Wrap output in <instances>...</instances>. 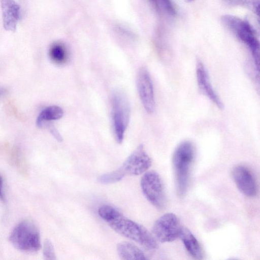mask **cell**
<instances>
[{
    "mask_svg": "<svg viewBox=\"0 0 260 260\" xmlns=\"http://www.w3.org/2000/svg\"><path fill=\"white\" fill-rule=\"evenodd\" d=\"M117 251L120 258L124 260H145L147 257L144 253L136 245L121 242L117 245Z\"/></svg>",
    "mask_w": 260,
    "mask_h": 260,
    "instance_id": "4fadbf2b",
    "label": "cell"
},
{
    "mask_svg": "<svg viewBox=\"0 0 260 260\" xmlns=\"http://www.w3.org/2000/svg\"><path fill=\"white\" fill-rule=\"evenodd\" d=\"M185 1L187 3H189V2L193 1L194 0H185Z\"/></svg>",
    "mask_w": 260,
    "mask_h": 260,
    "instance_id": "d4e9b609",
    "label": "cell"
},
{
    "mask_svg": "<svg viewBox=\"0 0 260 260\" xmlns=\"http://www.w3.org/2000/svg\"><path fill=\"white\" fill-rule=\"evenodd\" d=\"M151 159L142 144L139 145L120 167L125 175H139L151 166Z\"/></svg>",
    "mask_w": 260,
    "mask_h": 260,
    "instance_id": "52a82bcc",
    "label": "cell"
},
{
    "mask_svg": "<svg viewBox=\"0 0 260 260\" xmlns=\"http://www.w3.org/2000/svg\"><path fill=\"white\" fill-rule=\"evenodd\" d=\"M130 117V105L126 95L119 90L112 96V121L117 142L122 143Z\"/></svg>",
    "mask_w": 260,
    "mask_h": 260,
    "instance_id": "277c9868",
    "label": "cell"
},
{
    "mask_svg": "<svg viewBox=\"0 0 260 260\" xmlns=\"http://www.w3.org/2000/svg\"><path fill=\"white\" fill-rule=\"evenodd\" d=\"M125 176L120 168L111 172L103 174L99 178V181L103 184H109L119 181Z\"/></svg>",
    "mask_w": 260,
    "mask_h": 260,
    "instance_id": "e0dca14e",
    "label": "cell"
},
{
    "mask_svg": "<svg viewBox=\"0 0 260 260\" xmlns=\"http://www.w3.org/2000/svg\"><path fill=\"white\" fill-rule=\"evenodd\" d=\"M141 187L146 199L157 208L162 206L164 192L162 182L159 174L154 171L146 172L141 180Z\"/></svg>",
    "mask_w": 260,
    "mask_h": 260,
    "instance_id": "8992f818",
    "label": "cell"
},
{
    "mask_svg": "<svg viewBox=\"0 0 260 260\" xmlns=\"http://www.w3.org/2000/svg\"><path fill=\"white\" fill-rule=\"evenodd\" d=\"M195 156V147L192 142L185 140L176 147L173 155V166L177 190L183 196L187 190L191 167Z\"/></svg>",
    "mask_w": 260,
    "mask_h": 260,
    "instance_id": "7a4b0ae2",
    "label": "cell"
},
{
    "mask_svg": "<svg viewBox=\"0 0 260 260\" xmlns=\"http://www.w3.org/2000/svg\"><path fill=\"white\" fill-rule=\"evenodd\" d=\"M137 86L144 109L148 113L152 114L155 108L153 85L149 73L145 68H141L139 71Z\"/></svg>",
    "mask_w": 260,
    "mask_h": 260,
    "instance_id": "ba28073f",
    "label": "cell"
},
{
    "mask_svg": "<svg viewBox=\"0 0 260 260\" xmlns=\"http://www.w3.org/2000/svg\"><path fill=\"white\" fill-rule=\"evenodd\" d=\"M106 222L119 234L138 243L147 249L154 250L158 247L156 240L145 227L126 218L117 210Z\"/></svg>",
    "mask_w": 260,
    "mask_h": 260,
    "instance_id": "6da1fadb",
    "label": "cell"
},
{
    "mask_svg": "<svg viewBox=\"0 0 260 260\" xmlns=\"http://www.w3.org/2000/svg\"><path fill=\"white\" fill-rule=\"evenodd\" d=\"M9 240L17 249L25 252L34 253L38 251L41 247L39 231L31 221H21L12 230Z\"/></svg>",
    "mask_w": 260,
    "mask_h": 260,
    "instance_id": "3957f363",
    "label": "cell"
},
{
    "mask_svg": "<svg viewBox=\"0 0 260 260\" xmlns=\"http://www.w3.org/2000/svg\"><path fill=\"white\" fill-rule=\"evenodd\" d=\"M196 70L197 84L201 92L219 109H223V103L212 86L208 72L204 63L199 59L197 61Z\"/></svg>",
    "mask_w": 260,
    "mask_h": 260,
    "instance_id": "30bf717a",
    "label": "cell"
},
{
    "mask_svg": "<svg viewBox=\"0 0 260 260\" xmlns=\"http://www.w3.org/2000/svg\"><path fill=\"white\" fill-rule=\"evenodd\" d=\"M224 2L232 6L246 7L259 15V0H223Z\"/></svg>",
    "mask_w": 260,
    "mask_h": 260,
    "instance_id": "2e32d148",
    "label": "cell"
},
{
    "mask_svg": "<svg viewBox=\"0 0 260 260\" xmlns=\"http://www.w3.org/2000/svg\"><path fill=\"white\" fill-rule=\"evenodd\" d=\"M232 176L239 190L248 197L256 196L257 188L255 178L246 167L238 165L234 168Z\"/></svg>",
    "mask_w": 260,
    "mask_h": 260,
    "instance_id": "9c48e42d",
    "label": "cell"
},
{
    "mask_svg": "<svg viewBox=\"0 0 260 260\" xmlns=\"http://www.w3.org/2000/svg\"><path fill=\"white\" fill-rule=\"evenodd\" d=\"M7 90L4 88H0V97L5 94Z\"/></svg>",
    "mask_w": 260,
    "mask_h": 260,
    "instance_id": "cb8c5ba5",
    "label": "cell"
},
{
    "mask_svg": "<svg viewBox=\"0 0 260 260\" xmlns=\"http://www.w3.org/2000/svg\"><path fill=\"white\" fill-rule=\"evenodd\" d=\"M49 56L55 63L62 64L68 59V53L65 47L60 43H54L49 49Z\"/></svg>",
    "mask_w": 260,
    "mask_h": 260,
    "instance_id": "9a60e30c",
    "label": "cell"
},
{
    "mask_svg": "<svg viewBox=\"0 0 260 260\" xmlns=\"http://www.w3.org/2000/svg\"><path fill=\"white\" fill-rule=\"evenodd\" d=\"M0 200L4 201L5 197L3 191V178L0 175Z\"/></svg>",
    "mask_w": 260,
    "mask_h": 260,
    "instance_id": "7402d4cb",
    "label": "cell"
},
{
    "mask_svg": "<svg viewBox=\"0 0 260 260\" xmlns=\"http://www.w3.org/2000/svg\"><path fill=\"white\" fill-rule=\"evenodd\" d=\"M221 21L222 24L233 33L235 34L243 20L237 17L225 15L221 17Z\"/></svg>",
    "mask_w": 260,
    "mask_h": 260,
    "instance_id": "ac0fdd59",
    "label": "cell"
},
{
    "mask_svg": "<svg viewBox=\"0 0 260 260\" xmlns=\"http://www.w3.org/2000/svg\"><path fill=\"white\" fill-rule=\"evenodd\" d=\"M181 228L177 216L173 213H167L155 221L152 235L161 243L170 242L179 238Z\"/></svg>",
    "mask_w": 260,
    "mask_h": 260,
    "instance_id": "5b68a950",
    "label": "cell"
},
{
    "mask_svg": "<svg viewBox=\"0 0 260 260\" xmlns=\"http://www.w3.org/2000/svg\"><path fill=\"white\" fill-rule=\"evenodd\" d=\"M4 26L8 30L15 29L20 9L13 0H1Z\"/></svg>",
    "mask_w": 260,
    "mask_h": 260,
    "instance_id": "8fae6325",
    "label": "cell"
},
{
    "mask_svg": "<svg viewBox=\"0 0 260 260\" xmlns=\"http://www.w3.org/2000/svg\"><path fill=\"white\" fill-rule=\"evenodd\" d=\"M63 115V110L57 106H50L44 109L39 114L37 124L39 127H43L46 122L57 120L61 118Z\"/></svg>",
    "mask_w": 260,
    "mask_h": 260,
    "instance_id": "5bb4252c",
    "label": "cell"
},
{
    "mask_svg": "<svg viewBox=\"0 0 260 260\" xmlns=\"http://www.w3.org/2000/svg\"><path fill=\"white\" fill-rule=\"evenodd\" d=\"M43 253L46 259H55V253L53 245L49 239H46L43 245Z\"/></svg>",
    "mask_w": 260,
    "mask_h": 260,
    "instance_id": "d6986e66",
    "label": "cell"
},
{
    "mask_svg": "<svg viewBox=\"0 0 260 260\" xmlns=\"http://www.w3.org/2000/svg\"><path fill=\"white\" fill-rule=\"evenodd\" d=\"M160 1L169 14L171 15H175L176 11L171 0H160Z\"/></svg>",
    "mask_w": 260,
    "mask_h": 260,
    "instance_id": "ffe728a7",
    "label": "cell"
},
{
    "mask_svg": "<svg viewBox=\"0 0 260 260\" xmlns=\"http://www.w3.org/2000/svg\"><path fill=\"white\" fill-rule=\"evenodd\" d=\"M49 130L52 135L58 141H62V138L58 132L53 126H49Z\"/></svg>",
    "mask_w": 260,
    "mask_h": 260,
    "instance_id": "44dd1931",
    "label": "cell"
},
{
    "mask_svg": "<svg viewBox=\"0 0 260 260\" xmlns=\"http://www.w3.org/2000/svg\"><path fill=\"white\" fill-rule=\"evenodd\" d=\"M179 238L189 253L194 258L201 259L203 258V252L199 242L189 230L182 226Z\"/></svg>",
    "mask_w": 260,
    "mask_h": 260,
    "instance_id": "7c38bea8",
    "label": "cell"
},
{
    "mask_svg": "<svg viewBox=\"0 0 260 260\" xmlns=\"http://www.w3.org/2000/svg\"><path fill=\"white\" fill-rule=\"evenodd\" d=\"M157 12L160 11L159 0H149Z\"/></svg>",
    "mask_w": 260,
    "mask_h": 260,
    "instance_id": "603a6c76",
    "label": "cell"
}]
</instances>
